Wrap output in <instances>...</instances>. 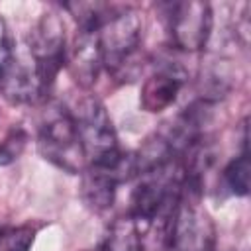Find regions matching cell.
<instances>
[{
  "instance_id": "9c48e42d",
  "label": "cell",
  "mask_w": 251,
  "mask_h": 251,
  "mask_svg": "<svg viewBox=\"0 0 251 251\" xmlns=\"http://www.w3.org/2000/svg\"><path fill=\"white\" fill-rule=\"evenodd\" d=\"M96 29L98 27H78L75 47L71 53V61H69L73 76L82 86L94 84L100 69H104Z\"/></svg>"
},
{
  "instance_id": "277c9868",
  "label": "cell",
  "mask_w": 251,
  "mask_h": 251,
  "mask_svg": "<svg viewBox=\"0 0 251 251\" xmlns=\"http://www.w3.org/2000/svg\"><path fill=\"white\" fill-rule=\"evenodd\" d=\"M102 65L110 73H124L141 45V18L133 8H108L98 29Z\"/></svg>"
},
{
  "instance_id": "7a4b0ae2",
  "label": "cell",
  "mask_w": 251,
  "mask_h": 251,
  "mask_svg": "<svg viewBox=\"0 0 251 251\" xmlns=\"http://www.w3.org/2000/svg\"><path fill=\"white\" fill-rule=\"evenodd\" d=\"M37 149L45 161L69 175H78L86 169L73 114L59 102H49L41 112L37 124Z\"/></svg>"
},
{
  "instance_id": "8992f818",
  "label": "cell",
  "mask_w": 251,
  "mask_h": 251,
  "mask_svg": "<svg viewBox=\"0 0 251 251\" xmlns=\"http://www.w3.org/2000/svg\"><path fill=\"white\" fill-rule=\"evenodd\" d=\"M167 8V27L173 45L186 53L204 49L214 25L212 6L200 0H186L169 4Z\"/></svg>"
},
{
  "instance_id": "4fadbf2b",
  "label": "cell",
  "mask_w": 251,
  "mask_h": 251,
  "mask_svg": "<svg viewBox=\"0 0 251 251\" xmlns=\"http://www.w3.org/2000/svg\"><path fill=\"white\" fill-rule=\"evenodd\" d=\"M35 231L31 227H16L0 233V251H29Z\"/></svg>"
},
{
  "instance_id": "3957f363",
  "label": "cell",
  "mask_w": 251,
  "mask_h": 251,
  "mask_svg": "<svg viewBox=\"0 0 251 251\" xmlns=\"http://www.w3.org/2000/svg\"><path fill=\"white\" fill-rule=\"evenodd\" d=\"M73 120L76 133L84 151L86 167L88 165H108L120 157L122 149L118 143V133L108 116L104 104L94 96H84L75 112Z\"/></svg>"
},
{
  "instance_id": "8fae6325",
  "label": "cell",
  "mask_w": 251,
  "mask_h": 251,
  "mask_svg": "<svg viewBox=\"0 0 251 251\" xmlns=\"http://www.w3.org/2000/svg\"><path fill=\"white\" fill-rule=\"evenodd\" d=\"M247 126L243 127V147L241 153L231 159L224 173H222V180L224 186L229 190V194L233 196H247L249 194V180H251V159H249V147H247Z\"/></svg>"
},
{
  "instance_id": "ba28073f",
  "label": "cell",
  "mask_w": 251,
  "mask_h": 251,
  "mask_svg": "<svg viewBox=\"0 0 251 251\" xmlns=\"http://www.w3.org/2000/svg\"><path fill=\"white\" fill-rule=\"evenodd\" d=\"M186 82V71L178 65H163L157 69L141 88L139 104L145 112H161L167 110L178 96L180 88Z\"/></svg>"
},
{
  "instance_id": "6da1fadb",
  "label": "cell",
  "mask_w": 251,
  "mask_h": 251,
  "mask_svg": "<svg viewBox=\"0 0 251 251\" xmlns=\"http://www.w3.org/2000/svg\"><path fill=\"white\" fill-rule=\"evenodd\" d=\"M200 196L202 180L186 175L178 202L161 231L169 251L214 249V226L206 210L200 206Z\"/></svg>"
},
{
  "instance_id": "5bb4252c",
  "label": "cell",
  "mask_w": 251,
  "mask_h": 251,
  "mask_svg": "<svg viewBox=\"0 0 251 251\" xmlns=\"http://www.w3.org/2000/svg\"><path fill=\"white\" fill-rule=\"evenodd\" d=\"M14 57V45H12V37L8 31V25L4 22V18L0 16V76L6 71V67L10 65Z\"/></svg>"
},
{
  "instance_id": "52a82bcc",
  "label": "cell",
  "mask_w": 251,
  "mask_h": 251,
  "mask_svg": "<svg viewBox=\"0 0 251 251\" xmlns=\"http://www.w3.org/2000/svg\"><path fill=\"white\" fill-rule=\"evenodd\" d=\"M0 92L12 104H29L43 98L29 53L20 55L14 51L10 65L0 76Z\"/></svg>"
},
{
  "instance_id": "5b68a950",
  "label": "cell",
  "mask_w": 251,
  "mask_h": 251,
  "mask_svg": "<svg viewBox=\"0 0 251 251\" xmlns=\"http://www.w3.org/2000/svg\"><path fill=\"white\" fill-rule=\"evenodd\" d=\"M27 53L33 61L35 76H37L39 88L45 98L49 88L53 86L59 71L63 69L65 57H67L65 25L57 14L41 16V20L35 24V27L29 35Z\"/></svg>"
},
{
  "instance_id": "30bf717a",
  "label": "cell",
  "mask_w": 251,
  "mask_h": 251,
  "mask_svg": "<svg viewBox=\"0 0 251 251\" xmlns=\"http://www.w3.org/2000/svg\"><path fill=\"white\" fill-rule=\"evenodd\" d=\"M100 251H143L141 227L129 216L116 220L108 227Z\"/></svg>"
},
{
  "instance_id": "7c38bea8",
  "label": "cell",
  "mask_w": 251,
  "mask_h": 251,
  "mask_svg": "<svg viewBox=\"0 0 251 251\" xmlns=\"http://www.w3.org/2000/svg\"><path fill=\"white\" fill-rule=\"evenodd\" d=\"M27 145V131L24 127H12L0 141V167H6L20 159Z\"/></svg>"
}]
</instances>
